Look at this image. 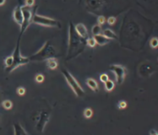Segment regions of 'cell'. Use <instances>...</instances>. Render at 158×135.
I'll use <instances>...</instances> for the list:
<instances>
[{
  "instance_id": "4316f807",
  "label": "cell",
  "mask_w": 158,
  "mask_h": 135,
  "mask_svg": "<svg viewBox=\"0 0 158 135\" xmlns=\"http://www.w3.org/2000/svg\"><path fill=\"white\" fill-rule=\"evenodd\" d=\"M106 18L103 16V15H100L97 18V22H98V25H103V24L106 23Z\"/></svg>"
},
{
  "instance_id": "9a60e30c",
  "label": "cell",
  "mask_w": 158,
  "mask_h": 135,
  "mask_svg": "<svg viewBox=\"0 0 158 135\" xmlns=\"http://www.w3.org/2000/svg\"><path fill=\"white\" fill-rule=\"evenodd\" d=\"M142 65L146 68V69H143V68H141V67H140V74H141V76L146 77L149 76V75H151V74L148 72V70L151 71V72H153L152 67H151L150 64H143Z\"/></svg>"
},
{
  "instance_id": "d4e9b609",
  "label": "cell",
  "mask_w": 158,
  "mask_h": 135,
  "mask_svg": "<svg viewBox=\"0 0 158 135\" xmlns=\"http://www.w3.org/2000/svg\"><path fill=\"white\" fill-rule=\"evenodd\" d=\"M35 79L37 83H42L44 81V79H45V77H44V75H42L41 74H38L36 76Z\"/></svg>"
},
{
  "instance_id": "4fadbf2b",
  "label": "cell",
  "mask_w": 158,
  "mask_h": 135,
  "mask_svg": "<svg viewBox=\"0 0 158 135\" xmlns=\"http://www.w3.org/2000/svg\"><path fill=\"white\" fill-rule=\"evenodd\" d=\"M13 128H14V134L15 135H27V132L25 130L23 127L21 126V124L16 123H14L13 125Z\"/></svg>"
},
{
  "instance_id": "3957f363",
  "label": "cell",
  "mask_w": 158,
  "mask_h": 135,
  "mask_svg": "<svg viewBox=\"0 0 158 135\" xmlns=\"http://www.w3.org/2000/svg\"><path fill=\"white\" fill-rule=\"evenodd\" d=\"M13 64L12 65L7 69L6 71L8 73H12L14 70H15L16 69H18L20 66H23V65H26L27 64H29L30 58H27V57H23L21 55V53H20V39L17 42V45L15 47V49L13 53Z\"/></svg>"
},
{
  "instance_id": "7402d4cb",
  "label": "cell",
  "mask_w": 158,
  "mask_h": 135,
  "mask_svg": "<svg viewBox=\"0 0 158 135\" xmlns=\"http://www.w3.org/2000/svg\"><path fill=\"white\" fill-rule=\"evenodd\" d=\"M92 115H93V111L91 109V108H86L85 109V111H84V117L86 118H91L92 117Z\"/></svg>"
},
{
  "instance_id": "ba28073f",
  "label": "cell",
  "mask_w": 158,
  "mask_h": 135,
  "mask_svg": "<svg viewBox=\"0 0 158 135\" xmlns=\"http://www.w3.org/2000/svg\"><path fill=\"white\" fill-rule=\"evenodd\" d=\"M50 119V114L49 112L46 111H41L39 112L37 118H36V129L39 133H42L46 125Z\"/></svg>"
},
{
  "instance_id": "83f0119b",
  "label": "cell",
  "mask_w": 158,
  "mask_h": 135,
  "mask_svg": "<svg viewBox=\"0 0 158 135\" xmlns=\"http://www.w3.org/2000/svg\"><path fill=\"white\" fill-rule=\"evenodd\" d=\"M106 21L107 22V24H108L109 25H113L114 24L116 23V18L111 16V17L108 18Z\"/></svg>"
},
{
  "instance_id": "7a4b0ae2",
  "label": "cell",
  "mask_w": 158,
  "mask_h": 135,
  "mask_svg": "<svg viewBox=\"0 0 158 135\" xmlns=\"http://www.w3.org/2000/svg\"><path fill=\"white\" fill-rule=\"evenodd\" d=\"M56 56L57 52L54 47L52 45L50 41H47L45 44L39 49V51H37L33 55L29 57V58L30 61L32 62H42L51 58H56Z\"/></svg>"
},
{
  "instance_id": "52a82bcc",
  "label": "cell",
  "mask_w": 158,
  "mask_h": 135,
  "mask_svg": "<svg viewBox=\"0 0 158 135\" xmlns=\"http://www.w3.org/2000/svg\"><path fill=\"white\" fill-rule=\"evenodd\" d=\"M110 70L115 74V79L117 84H122L127 74L126 68L123 65L112 64L110 65Z\"/></svg>"
},
{
  "instance_id": "2e32d148",
  "label": "cell",
  "mask_w": 158,
  "mask_h": 135,
  "mask_svg": "<svg viewBox=\"0 0 158 135\" xmlns=\"http://www.w3.org/2000/svg\"><path fill=\"white\" fill-rule=\"evenodd\" d=\"M103 35H105L107 38L110 40H117V35L115 34L114 31H112L111 29H105L103 30Z\"/></svg>"
},
{
  "instance_id": "5bb4252c",
  "label": "cell",
  "mask_w": 158,
  "mask_h": 135,
  "mask_svg": "<svg viewBox=\"0 0 158 135\" xmlns=\"http://www.w3.org/2000/svg\"><path fill=\"white\" fill-rule=\"evenodd\" d=\"M46 65L49 69L54 70L58 68L59 63H58V60L55 58H48L47 60H46Z\"/></svg>"
},
{
  "instance_id": "603a6c76",
  "label": "cell",
  "mask_w": 158,
  "mask_h": 135,
  "mask_svg": "<svg viewBox=\"0 0 158 135\" xmlns=\"http://www.w3.org/2000/svg\"><path fill=\"white\" fill-rule=\"evenodd\" d=\"M150 45H151V47L154 48V49H156L158 46V40L157 37H153L152 39L150 41Z\"/></svg>"
},
{
  "instance_id": "7c38bea8",
  "label": "cell",
  "mask_w": 158,
  "mask_h": 135,
  "mask_svg": "<svg viewBox=\"0 0 158 135\" xmlns=\"http://www.w3.org/2000/svg\"><path fill=\"white\" fill-rule=\"evenodd\" d=\"M86 84L89 88L91 89V90H93L94 92H98L99 91V85L97 82L96 81V79H91V78H89L86 79Z\"/></svg>"
},
{
  "instance_id": "d6a6232c",
  "label": "cell",
  "mask_w": 158,
  "mask_h": 135,
  "mask_svg": "<svg viewBox=\"0 0 158 135\" xmlns=\"http://www.w3.org/2000/svg\"><path fill=\"white\" fill-rule=\"evenodd\" d=\"M0 120H1V117H0Z\"/></svg>"
},
{
  "instance_id": "ffe728a7",
  "label": "cell",
  "mask_w": 158,
  "mask_h": 135,
  "mask_svg": "<svg viewBox=\"0 0 158 135\" xmlns=\"http://www.w3.org/2000/svg\"><path fill=\"white\" fill-rule=\"evenodd\" d=\"M86 46L90 47H95L96 45V41H95L93 37H88L87 39L86 40Z\"/></svg>"
},
{
  "instance_id": "4dcf8cb0",
  "label": "cell",
  "mask_w": 158,
  "mask_h": 135,
  "mask_svg": "<svg viewBox=\"0 0 158 135\" xmlns=\"http://www.w3.org/2000/svg\"><path fill=\"white\" fill-rule=\"evenodd\" d=\"M150 134H154V135H157L158 133L157 131H155V130H153V131H151L150 132Z\"/></svg>"
},
{
  "instance_id": "f1b7e54d",
  "label": "cell",
  "mask_w": 158,
  "mask_h": 135,
  "mask_svg": "<svg viewBox=\"0 0 158 135\" xmlns=\"http://www.w3.org/2000/svg\"><path fill=\"white\" fill-rule=\"evenodd\" d=\"M107 79H109V77L108 75L107 74H101V76H100V80L101 81L102 83L106 82Z\"/></svg>"
},
{
  "instance_id": "8fae6325",
  "label": "cell",
  "mask_w": 158,
  "mask_h": 135,
  "mask_svg": "<svg viewBox=\"0 0 158 135\" xmlns=\"http://www.w3.org/2000/svg\"><path fill=\"white\" fill-rule=\"evenodd\" d=\"M93 38L96 41V43L99 46H104V45H107V43L110 42V39L107 38L105 35H101V34H99V35H93Z\"/></svg>"
},
{
  "instance_id": "f546056e",
  "label": "cell",
  "mask_w": 158,
  "mask_h": 135,
  "mask_svg": "<svg viewBox=\"0 0 158 135\" xmlns=\"http://www.w3.org/2000/svg\"><path fill=\"white\" fill-rule=\"evenodd\" d=\"M17 94L20 96H22L24 95L25 94V89L24 87H19L17 89Z\"/></svg>"
},
{
  "instance_id": "e0dca14e",
  "label": "cell",
  "mask_w": 158,
  "mask_h": 135,
  "mask_svg": "<svg viewBox=\"0 0 158 135\" xmlns=\"http://www.w3.org/2000/svg\"><path fill=\"white\" fill-rule=\"evenodd\" d=\"M104 86H105L106 90L108 91V92H110V91H112L114 89L115 84H114V82L112 81L111 79H107L106 82H104Z\"/></svg>"
},
{
  "instance_id": "6da1fadb",
  "label": "cell",
  "mask_w": 158,
  "mask_h": 135,
  "mask_svg": "<svg viewBox=\"0 0 158 135\" xmlns=\"http://www.w3.org/2000/svg\"><path fill=\"white\" fill-rule=\"evenodd\" d=\"M86 46V39L82 38L81 36L78 35L75 29L74 24L70 22L69 28V48L67 60L74 58L79 54H80L84 51Z\"/></svg>"
},
{
  "instance_id": "5b68a950",
  "label": "cell",
  "mask_w": 158,
  "mask_h": 135,
  "mask_svg": "<svg viewBox=\"0 0 158 135\" xmlns=\"http://www.w3.org/2000/svg\"><path fill=\"white\" fill-rule=\"evenodd\" d=\"M32 23L36 24L38 25L44 27H51V28H61V23L59 20L54 19L53 18L47 17L40 15L37 14H34L32 17Z\"/></svg>"
},
{
  "instance_id": "30bf717a",
  "label": "cell",
  "mask_w": 158,
  "mask_h": 135,
  "mask_svg": "<svg viewBox=\"0 0 158 135\" xmlns=\"http://www.w3.org/2000/svg\"><path fill=\"white\" fill-rule=\"evenodd\" d=\"M75 29L76 30V32L78 33V35L80 36H81L82 38L84 39H87L89 37V34H88V30L86 28V26L82 23L77 24L76 25H75Z\"/></svg>"
},
{
  "instance_id": "d6986e66",
  "label": "cell",
  "mask_w": 158,
  "mask_h": 135,
  "mask_svg": "<svg viewBox=\"0 0 158 135\" xmlns=\"http://www.w3.org/2000/svg\"><path fill=\"white\" fill-rule=\"evenodd\" d=\"M3 107L5 109V110H11L12 107H13V103H12L11 100H5L3 101Z\"/></svg>"
},
{
  "instance_id": "1f68e13d",
  "label": "cell",
  "mask_w": 158,
  "mask_h": 135,
  "mask_svg": "<svg viewBox=\"0 0 158 135\" xmlns=\"http://www.w3.org/2000/svg\"><path fill=\"white\" fill-rule=\"evenodd\" d=\"M6 0H0V6H3L5 4Z\"/></svg>"
},
{
  "instance_id": "9c48e42d",
  "label": "cell",
  "mask_w": 158,
  "mask_h": 135,
  "mask_svg": "<svg viewBox=\"0 0 158 135\" xmlns=\"http://www.w3.org/2000/svg\"><path fill=\"white\" fill-rule=\"evenodd\" d=\"M13 19L14 20V22L18 24L20 26L23 23V13L21 9V6L18 5L15 7V9H14L13 12Z\"/></svg>"
},
{
  "instance_id": "277c9868",
  "label": "cell",
  "mask_w": 158,
  "mask_h": 135,
  "mask_svg": "<svg viewBox=\"0 0 158 135\" xmlns=\"http://www.w3.org/2000/svg\"><path fill=\"white\" fill-rule=\"evenodd\" d=\"M61 72H62L63 75L65 78L69 86L73 90V92L75 93V95H76L77 97H83L85 95V90L82 89L80 84L77 81L76 79L73 76L67 69H62Z\"/></svg>"
},
{
  "instance_id": "ac0fdd59",
  "label": "cell",
  "mask_w": 158,
  "mask_h": 135,
  "mask_svg": "<svg viewBox=\"0 0 158 135\" xmlns=\"http://www.w3.org/2000/svg\"><path fill=\"white\" fill-rule=\"evenodd\" d=\"M91 33H92V35H99L101 33V26L98 25V24H96V25H95L93 27H92V29H91Z\"/></svg>"
},
{
  "instance_id": "8992f818",
  "label": "cell",
  "mask_w": 158,
  "mask_h": 135,
  "mask_svg": "<svg viewBox=\"0 0 158 135\" xmlns=\"http://www.w3.org/2000/svg\"><path fill=\"white\" fill-rule=\"evenodd\" d=\"M21 9L23 13V23L20 25V35L23 34L29 27V25L32 23V17H33V12L31 10V8L26 6H21Z\"/></svg>"
},
{
  "instance_id": "484cf974",
  "label": "cell",
  "mask_w": 158,
  "mask_h": 135,
  "mask_svg": "<svg viewBox=\"0 0 158 135\" xmlns=\"http://www.w3.org/2000/svg\"><path fill=\"white\" fill-rule=\"evenodd\" d=\"M35 0H25V6L32 8L35 4Z\"/></svg>"
},
{
  "instance_id": "44dd1931",
  "label": "cell",
  "mask_w": 158,
  "mask_h": 135,
  "mask_svg": "<svg viewBox=\"0 0 158 135\" xmlns=\"http://www.w3.org/2000/svg\"><path fill=\"white\" fill-rule=\"evenodd\" d=\"M13 64V57L11 56H8L5 59H4V65H5V69H9Z\"/></svg>"
},
{
  "instance_id": "cb8c5ba5",
  "label": "cell",
  "mask_w": 158,
  "mask_h": 135,
  "mask_svg": "<svg viewBox=\"0 0 158 135\" xmlns=\"http://www.w3.org/2000/svg\"><path fill=\"white\" fill-rule=\"evenodd\" d=\"M117 107L118 109L120 110H123V109H125L127 107V102L125 100H120L118 103H117Z\"/></svg>"
}]
</instances>
